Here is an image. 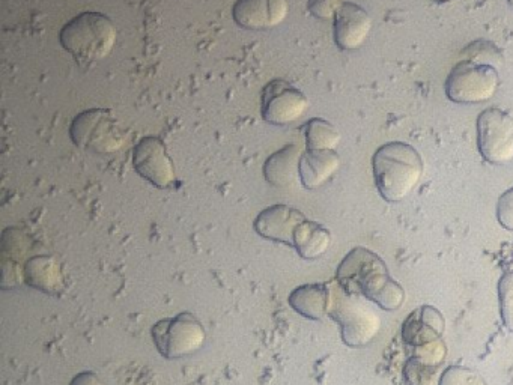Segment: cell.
<instances>
[{"instance_id":"obj_18","label":"cell","mask_w":513,"mask_h":385,"mask_svg":"<svg viewBox=\"0 0 513 385\" xmlns=\"http://www.w3.org/2000/svg\"><path fill=\"white\" fill-rule=\"evenodd\" d=\"M331 244V235L325 226L304 220L294 234V244L298 255L304 259H318L327 252Z\"/></svg>"},{"instance_id":"obj_28","label":"cell","mask_w":513,"mask_h":385,"mask_svg":"<svg viewBox=\"0 0 513 385\" xmlns=\"http://www.w3.org/2000/svg\"><path fill=\"white\" fill-rule=\"evenodd\" d=\"M507 2H509V4L513 7V0H507Z\"/></svg>"},{"instance_id":"obj_19","label":"cell","mask_w":513,"mask_h":385,"mask_svg":"<svg viewBox=\"0 0 513 385\" xmlns=\"http://www.w3.org/2000/svg\"><path fill=\"white\" fill-rule=\"evenodd\" d=\"M25 280L44 292H56L62 288V274L55 259L37 256L26 264Z\"/></svg>"},{"instance_id":"obj_24","label":"cell","mask_w":513,"mask_h":385,"mask_svg":"<svg viewBox=\"0 0 513 385\" xmlns=\"http://www.w3.org/2000/svg\"><path fill=\"white\" fill-rule=\"evenodd\" d=\"M440 385H483V382L471 370L462 369V367H450L441 378Z\"/></svg>"},{"instance_id":"obj_13","label":"cell","mask_w":513,"mask_h":385,"mask_svg":"<svg viewBox=\"0 0 513 385\" xmlns=\"http://www.w3.org/2000/svg\"><path fill=\"white\" fill-rule=\"evenodd\" d=\"M306 220L304 214L286 205H274L259 214L255 229L261 237L277 243L294 244L295 229Z\"/></svg>"},{"instance_id":"obj_3","label":"cell","mask_w":513,"mask_h":385,"mask_svg":"<svg viewBox=\"0 0 513 385\" xmlns=\"http://www.w3.org/2000/svg\"><path fill=\"white\" fill-rule=\"evenodd\" d=\"M118 38L115 23L100 13H83L74 17L59 34L62 47L80 65L103 61L112 53Z\"/></svg>"},{"instance_id":"obj_2","label":"cell","mask_w":513,"mask_h":385,"mask_svg":"<svg viewBox=\"0 0 513 385\" xmlns=\"http://www.w3.org/2000/svg\"><path fill=\"white\" fill-rule=\"evenodd\" d=\"M372 169L375 185L384 201L398 204L407 199L422 181L425 163L414 146L390 142L375 152Z\"/></svg>"},{"instance_id":"obj_6","label":"cell","mask_w":513,"mask_h":385,"mask_svg":"<svg viewBox=\"0 0 513 385\" xmlns=\"http://www.w3.org/2000/svg\"><path fill=\"white\" fill-rule=\"evenodd\" d=\"M500 86V74L492 65L459 62L446 80V95L458 104H480L491 100Z\"/></svg>"},{"instance_id":"obj_11","label":"cell","mask_w":513,"mask_h":385,"mask_svg":"<svg viewBox=\"0 0 513 385\" xmlns=\"http://www.w3.org/2000/svg\"><path fill=\"white\" fill-rule=\"evenodd\" d=\"M234 20L250 31L276 28L285 22L289 13L288 0H238Z\"/></svg>"},{"instance_id":"obj_8","label":"cell","mask_w":513,"mask_h":385,"mask_svg":"<svg viewBox=\"0 0 513 385\" xmlns=\"http://www.w3.org/2000/svg\"><path fill=\"white\" fill-rule=\"evenodd\" d=\"M477 145L483 160L491 164L513 161V118L509 113L492 107L477 118Z\"/></svg>"},{"instance_id":"obj_17","label":"cell","mask_w":513,"mask_h":385,"mask_svg":"<svg viewBox=\"0 0 513 385\" xmlns=\"http://www.w3.org/2000/svg\"><path fill=\"white\" fill-rule=\"evenodd\" d=\"M303 149L300 146H285L268 158L264 166V176L271 185L277 188L291 187L297 176H300V160Z\"/></svg>"},{"instance_id":"obj_25","label":"cell","mask_w":513,"mask_h":385,"mask_svg":"<svg viewBox=\"0 0 513 385\" xmlns=\"http://www.w3.org/2000/svg\"><path fill=\"white\" fill-rule=\"evenodd\" d=\"M344 5L345 0H309V11L316 19L331 20Z\"/></svg>"},{"instance_id":"obj_9","label":"cell","mask_w":513,"mask_h":385,"mask_svg":"<svg viewBox=\"0 0 513 385\" xmlns=\"http://www.w3.org/2000/svg\"><path fill=\"white\" fill-rule=\"evenodd\" d=\"M309 107L306 95L283 80L265 88L262 97V116L268 124L288 125L300 119Z\"/></svg>"},{"instance_id":"obj_14","label":"cell","mask_w":513,"mask_h":385,"mask_svg":"<svg viewBox=\"0 0 513 385\" xmlns=\"http://www.w3.org/2000/svg\"><path fill=\"white\" fill-rule=\"evenodd\" d=\"M446 321L437 309L431 306H423L422 309L413 312V315L405 322L404 340L408 345L423 346L437 342L443 336Z\"/></svg>"},{"instance_id":"obj_20","label":"cell","mask_w":513,"mask_h":385,"mask_svg":"<svg viewBox=\"0 0 513 385\" xmlns=\"http://www.w3.org/2000/svg\"><path fill=\"white\" fill-rule=\"evenodd\" d=\"M340 140H342V136H340L339 130L325 119L315 118L307 122V149H312V151H336Z\"/></svg>"},{"instance_id":"obj_5","label":"cell","mask_w":513,"mask_h":385,"mask_svg":"<svg viewBox=\"0 0 513 385\" xmlns=\"http://www.w3.org/2000/svg\"><path fill=\"white\" fill-rule=\"evenodd\" d=\"M330 316L339 322L342 339L351 348L371 343L381 330V319L359 295H350L340 288L334 289Z\"/></svg>"},{"instance_id":"obj_27","label":"cell","mask_w":513,"mask_h":385,"mask_svg":"<svg viewBox=\"0 0 513 385\" xmlns=\"http://www.w3.org/2000/svg\"><path fill=\"white\" fill-rule=\"evenodd\" d=\"M70 385H104L94 372H82L71 381Z\"/></svg>"},{"instance_id":"obj_23","label":"cell","mask_w":513,"mask_h":385,"mask_svg":"<svg viewBox=\"0 0 513 385\" xmlns=\"http://www.w3.org/2000/svg\"><path fill=\"white\" fill-rule=\"evenodd\" d=\"M444 357H446V346L441 339L428 345L417 346L416 355H414V358L432 367L443 363Z\"/></svg>"},{"instance_id":"obj_22","label":"cell","mask_w":513,"mask_h":385,"mask_svg":"<svg viewBox=\"0 0 513 385\" xmlns=\"http://www.w3.org/2000/svg\"><path fill=\"white\" fill-rule=\"evenodd\" d=\"M432 376H434V367L422 363L417 358H413L405 366V379L408 385H431Z\"/></svg>"},{"instance_id":"obj_10","label":"cell","mask_w":513,"mask_h":385,"mask_svg":"<svg viewBox=\"0 0 513 385\" xmlns=\"http://www.w3.org/2000/svg\"><path fill=\"white\" fill-rule=\"evenodd\" d=\"M134 169L142 178L158 188H169L177 175L166 146L157 137H145L134 148Z\"/></svg>"},{"instance_id":"obj_1","label":"cell","mask_w":513,"mask_h":385,"mask_svg":"<svg viewBox=\"0 0 513 385\" xmlns=\"http://www.w3.org/2000/svg\"><path fill=\"white\" fill-rule=\"evenodd\" d=\"M336 280L347 294L365 297L386 312H395L405 303L404 288L392 279L383 259L363 247L342 261Z\"/></svg>"},{"instance_id":"obj_21","label":"cell","mask_w":513,"mask_h":385,"mask_svg":"<svg viewBox=\"0 0 513 385\" xmlns=\"http://www.w3.org/2000/svg\"><path fill=\"white\" fill-rule=\"evenodd\" d=\"M500 313L504 327L513 333V271H507L498 282Z\"/></svg>"},{"instance_id":"obj_12","label":"cell","mask_w":513,"mask_h":385,"mask_svg":"<svg viewBox=\"0 0 513 385\" xmlns=\"http://www.w3.org/2000/svg\"><path fill=\"white\" fill-rule=\"evenodd\" d=\"M371 31V16L359 5L345 2L334 17V41L342 50L360 49Z\"/></svg>"},{"instance_id":"obj_4","label":"cell","mask_w":513,"mask_h":385,"mask_svg":"<svg viewBox=\"0 0 513 385\" xmlns=\"http://www.w3.org/2000/svg\"><path fill=\"white\" fill-rule=\"evenodd\" d=\"M71 139L80 149L95 154H115L130 143L131 133L112 112L91 109L74 118Z\"/></svg>"},{"instance_id":"obj_7","label":"cell","mask_w":513,"mask_h":385,"mask_svg":"<svg viewBox=\"0 0 513 385\" xmlns=\"http://www.w3.org/2000/svg\"><path fill=\"white\" fill-rule=\"evenodd\" d=\"M205 337L207 334L201 322L189 312L161 319L152 327L155 348L169 360L195 354L204 346Z\"/></svg>"},{"instance_id":"obj_26","label":"cell","mask_w":513,"mask_h":385,"mask_svg":"<svg viewBox=\"0 0 513 385\" xmlns=\"http://www.w3.org/2000/svg\"><path fill=\"white\" fill-rule=\"evenodd\" d=\"M497 219L506 231L513 232V187L504 191L498 199Z\"/></svg>"},{"instance_id":"obj_16","label":"cell","mask_w":513,"mask_h":385,"mask_svg":"<svg viewBox=\"0 0 513 385\" xmlns=\"http://www.w3.org/2000/svg\"><path fill=\"white\" fill-rule=\"evenodd\" d=\"M340 167V157L336 151L303 152L300 160V179L307 190H315L327 184Z\"/></svg>"},{"instance_id":"obj_15","label":"cell","mask_w":513,"mask_h":385,"mask_svg":"<svg viewBox=\"0 0 513 385\" xmlns=\"http://www.w3.org/2000/svg\"><path fill=\"white\" fill-rule=\"evenodd\" d=\"M333 297V286L325 285V283H315V285H304L295 289L289 295V304L295 312L300 313L304 318L319 321V319L330 315Z\"/></svg>"}]
</instances>
